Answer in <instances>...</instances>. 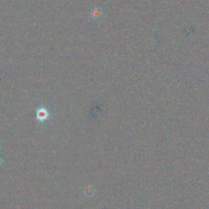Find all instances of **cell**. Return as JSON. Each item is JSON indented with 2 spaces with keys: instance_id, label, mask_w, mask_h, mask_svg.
I'll return each instance as SVG.
<instances>
[{
  "instance_id": "6da1fadb",
  "label": "cell",
  "mask_w": 209,
  "mask_h": 209,
  "mask_svg": "<svg viewBox=\"0 0 209 209\" xmlns=\"http://www.w3.org/2000/svg\"><path fill=\"white\" fill-rule=\"evenodd\" d=\"M49 114L44 107L39 108L36 111V118L39 122H43L48 118Z\"/></svg>"
},
{
  "instance_id": "7a4b0ae2",
  "label": "cell",
  "mask_w": 209,
  "mask_h": 209,
  "mask_svg": "<svg viewBox=\"0 0 209 209\" xmlns=\"http://www.w3.org/2000/svg\"><path fill=\"white\" fill-rule=\"evenodd\" d=\"M102 15V11L98 7L94 8L91 12H90V15L94 19H98Z\"/></svg>"
},
{
  "instance_id": "3957f363",
  "label": "cell",
  "mask_w": 209,
  "mask_h": 209,
  "mask_svg": "<svg viewBox=\"0 0 209 209\" xmlns=\"http://www.w3.org/2000/svg\"><path fill=\"white\" fill-rule=\"evenodd\" d=\"M2 163H3V160L2 159V158L0 156V166H1Z\"/></svg>"
}]
</instances>
